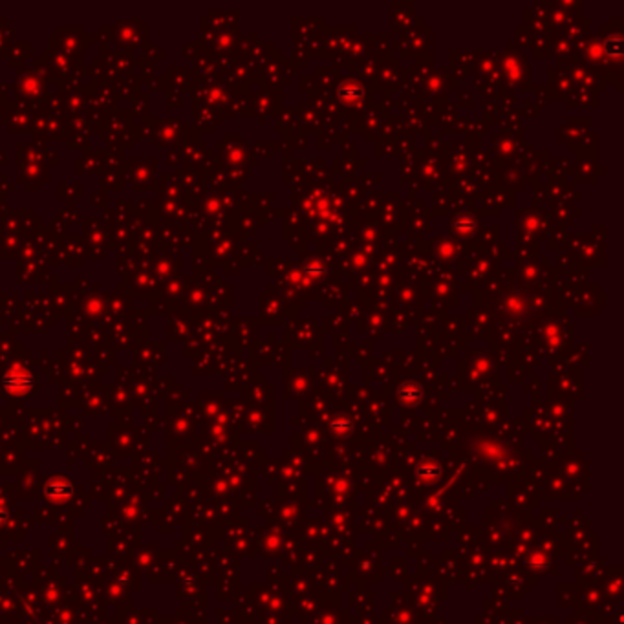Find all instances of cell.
Returning <instances> with one entry per match:
<instances>
[{
  "mask_svg": "<svg viewBox=\"0 0 624 624\" xmlns=\"http://www.w3.org/2000/svg\"><path fill=\"white\" fill-rule=\"evenodd\" d=\"M71 491H73L71 483L62 476L50 478L44 485V494L53 503H64L67 500H70Z\"/></svg>",
  "mask_w": 624,
  "mask_h": 624,
  "instance_id": "cell-1",
  "label": "cell"
},
{
  "mask_svg": "<svg viewBox=\"0 0 624 624\" xmlns=\"http://www.w3.org/2000/svg\"><path fill=\"white\" fill-rule=\"evenodd\" d=\"M4 518H6V513H4V509H0V522H4Z\"/></svg>",
  "mask_w": 624,
  "mask_h": 624,
  "instance_id": "cell-2",
  "label": "cell"
}]
</instances>
